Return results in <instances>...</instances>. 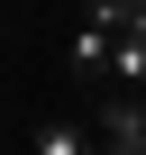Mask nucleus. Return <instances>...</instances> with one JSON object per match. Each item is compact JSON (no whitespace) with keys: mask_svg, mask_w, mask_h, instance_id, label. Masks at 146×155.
I'll use <instances>...</instances> for the list:
<instances>
[{"mask_svg":"<svg viewBox=\"0 0 146 155\" xmlns=\"http://www.w3.org/2000/svg\"><path fill=\"white\" fill-rule=\"evenodd\" d=\"M28 155H91V137L73 128V119H37L28 128Z\"/></svg>","mask_w":146,"mask_h":155,"instance_id":"1","label":"nucleus"},{"mask_svg":"<svg viewBox=\"0 0 146 155\" xmlns=\"http://www.w3.org/2000/svg\"><path fill=\"white\" fill-rule=\"evenodd\" d=\"M128 110H137V137H146V91H128Z\"/></svg>","mask_w":146,"mask_h":155,"instance_id":"2","label":"nucleus"},{"mask_svg":"<svg viewBox=\"0 0 146 155\" xmlns=\"http://www.w3.org/2000/svg\"><path fill=\"white\" fill-rule=\"evenodd\" d=\"M0 28H9V0H0Z\"/></svg>","mask_w":146,"mask_h":155,"instance_id":"3","label":"nucleus"},{"mask_svg":"<svg viewBox=\"0 0 146 155\" xmlns=\"http://www.w3.org/2000/svg\"><path fill=\"white\" fill-rule=\"evenodd\" d=\"M0 119H9V110H0Z\"/></svg>","mask_w":146,"mask_h":155,"instance_id":"4","label":"nucleus"}]
</instances>
